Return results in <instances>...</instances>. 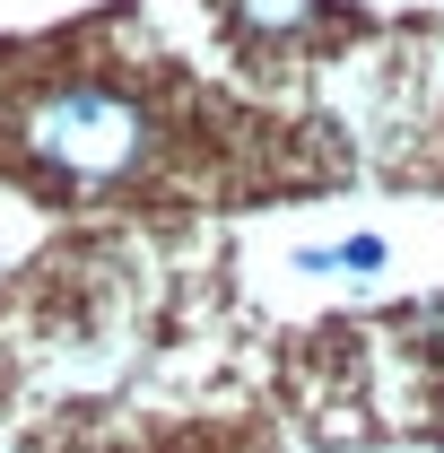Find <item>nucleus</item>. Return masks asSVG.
I'll return each mask as SVG.
<instances>
[{"mask_svg": "<svg viewBox=\"0 0 444 453\" xmlns=\"http://www.w3.org/2000/svg\"><path fill=\"white\" fill-rule=\"evenodd\" d=\"M296 271H305V280H366V271H384V235H348V244H305V253H296Z\"/></svg>", "mask_w": 444, "mask_h": 453, "instance_id": "3", "label": "nucleus"}, {"mask_svg": "<svg viewBox=\"0 0 444 453\" xmlns=\"http://www.w3.org/2000/svg\"><path fill=\"white\" fill-rule=\"evenodd\" d=\"M401 332L418 340V349H444V296H436V305H418V314H401Z\"/></svg>", "mask_w": 444, "mask_h": 453, "instance_id": "4", "label": "nucleus"}, {"mask_svg": "<svg viewBox=\"0 0 444 453\" xmlns=\"http://www.w3.org/2000/svg\"><path fill=\"white\" fill-rule=\"evenodd\" d=\"M226 35L235 44H253V53H305V44H323L340 27L332 0H218Z\"/></svg>", "mask_w": 444, "mask_h": 453, "instance_id": "2", "label": "nucleus"}, {"mask_svg": "<svg viewBox=\"0 0 444 453\" xmlns=\"http://www.w3.org/2000/svg\"><path fill=\"white\" fill-rule=\"evenodd\" d=\"M9 149L61 201H105L157 166V96L122 70H44L9 96Z\"/></svg>", "mask_w": 444, "mask_h": 453, "instance_id": "1", "label": "nucleus"}]
</instances>
